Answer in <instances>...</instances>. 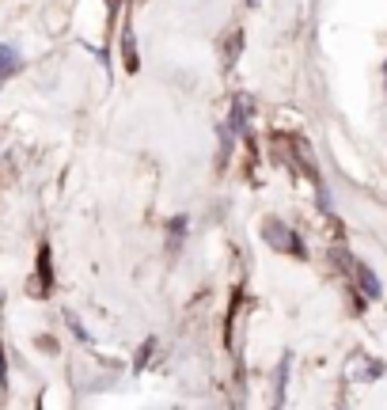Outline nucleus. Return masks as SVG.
Here are the masks:
<instances>
[{
	"label": "nucleus",
	"instance_id": "423d86ee",
	"mask_svg": "<svg viewBox=\"0 0 387 410\" xmlns=\"http://www.w3.org/2000/svg\"><path fill=\"white\" fill-rule=\"evenodd\" d=\"M251 126V99H236V129L247 133Z\"/></svg>",
	"mask_w": 387,
	"mask_h": 410
},
{
	"label": "nucleus",
	"instance_id": "7ed1b4c3",
	"mask_svg": "<svg viewBox=\"0 0 387 410\" xmlns=\"http://www.w3.org/2000/svg\"><path fill=\"white\" fill-rule=\"evenodd\" d=\"M353 274H357L364 296H369V301H376V296H380V281H376V274L369 270V266H361V262H353Z\"/></svg>",
	"mask_w": 387,
	"mask_h": 410
},
{
	"label": "nucleus",
	"instance_id": "20e7f679",
	"mask_svg": "<svg viewBox=\"0 0 387 410\" xmlns=\"http://www.w3.org/2000/svg\"><path fill=\"white\" fill-rule=\"evenodd\" d=\"M19 69V53H16V46H0V80L4 76H12Z\"/></svg>",
	"mask_w": 387,
	"mask_h": 410
},
{
	"label": "nucleus",
	"instance_id": "f03ea898",
	"mask_svg": "<svg viewBox=\"0 0 387 410\" xmlns=\"http://www.w3.org/2000/svg\"><path fill=\"white\" fill-rule=\"evenodd\" d=\"M50 278H53V266H50V247H42L38 251V285H31V293L42 296L50 289Z\"/></svg>",
	"mask_w": 387,
	"mask_h": 410
},
{
	"label": "nucleus",
	"instance_id": "f257e3e1",
	"mask_svg": "<svg viewBox=\"0 0 387 410\" xmlns=\"http://www.w3.org/2000/svg\"><path fill=\"white\" fill-rule=\"evenodd\" d=\"M262 232H266V243L273 251H285V254H304V243L296 239V232L289 225H281V220H266L262 225Z\"/></svg>",
	"mask_w": 387,
	"mask_h": 410
},
{
	"label": "nucleus",
	"instance_id": "39448f33",
	"mask_svg": "<svg viewBox=\"0 0 387 410\" xmlns=\"http://www.w3.org/2000/svg\"><path fill=\"white\" fill-rule=\"evenodd\" d=\"M121 53H126V69L133 72L137 69V46H133V31H121Z\"/></svg>",
	"mask_w": 387,
	"mask_h": 410
}]
</instances>
